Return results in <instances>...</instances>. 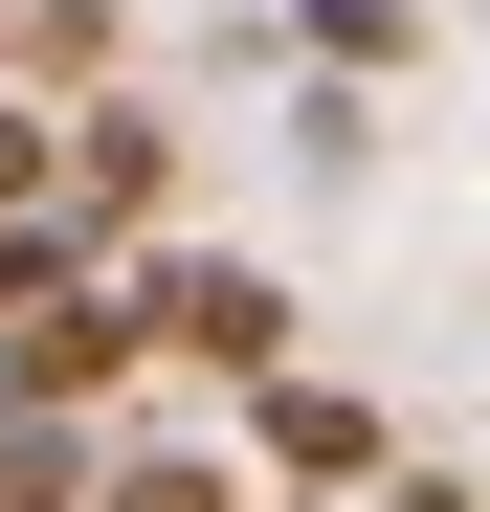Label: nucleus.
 I'll return each mask as SVG.
<instances>
[{
  "mask_svg": "<svg viewBox=\"0 0 490 512\" xmlns=\"http://www.w3.org/2000/svg\"><path fill=\"white\" fill-rule=\"evenodd\" d=\"M112 512H223V468H112Z\"/></svg>",
  "mask_w": 490,
  "mask_h": 512,
  "instance_id": "nucleus-8",
  "label": "nucleus"
},
{
  "mask_svg": "<svg viewBox=\"0 0 490 512\" xmlns=\"http://www.w3.org/2000/svg\"><path fill=\"white\" fill-rule=\"evenodd\" d=\"M468 23H490V0H468Z\"/></svg>",
  "mask_w": 490,
  "mask_h": 512,
  "instance_id": "nucleus-10",
  "label": "nucleus"
},
{
  "mask_svg": "<svg viewBox=\"0 0 490 512\" xmlns=\"http://www.w3.org/2000/svg\"><path fill=\"white\" fill-rule=\"evenodd\" d=\"M67 490H90V446H67L45 401H0V512H67Z\"/></svg>",
  "mask_w": 490,
  "mask_h": 512,
  "instance_id": "nucleus-6",
  "label": "nucleus"
},
{
  "mask_svg": "<svg viewBox=\"0 0 490 512\" xmlns=\"http://www.w3.org/2000/svg\"><path fill=\"white\" fill-rule=\"evenodd\" d=\"M134 334H179V357H223V379H290V312H268V268H223V245H179V268L134 290Z\"/></svg>",
  "mask_w": 490,
  "mask_h": 512,
  "instance_id": "nucleus-1",
  "label": "nucleus"
},
{
  "mask_svg": "<svg viewBox=\"0 0 490 512\" xmlns=\"http://www.w3.org/2000/svg\"><path fill=\"white\" fill-rule=\"evenodd\" d=\"M268 468H290V490H379V401H335V379H268Z\"/></svg>",
  "mask_w": 490,
  "mask_h": 512,
  "instance_id": "nucleus-3",
  "label": "nucleus"
},
{
  "mask_svg": "<svg viewBox=\"0 0 490 512\" xmlns=\"http://www.w3.org/2000/svg\"><path fill=\"white\" fill-rule=\"evenodd\" d=\"M67 201L134 223V201H156V134H134V112H67Z\"/></svg>",
  "mask_w": 490,
  "mask_h": 512,
  "instance_id": "nucleus-5",
  "label": "nucleus"
},
{
  "mask_svg": "<svg viewBox=\"0 0 490 512\" xmlns=\"http://www.w3.org/2000/svg\"><path fill=\"white\" fill-rule=\"evenodd\" d=\"M90 379H134V290H67V312L23 334V357H0V401H45V423L90 401Z\"/></svg>",
  "mask_w": 490,
  "mask_h": 512,
  "instance_id": "nucleus-2",
  "label": "nucleus"
},
{
  "mask_svg": "<svg viewBox=\"0 0 490 512\" xmlns=\"http://www.w3.org/2000/svg\"><path fill=\"white\" fill-rule=\"evenodd\" d=\"M67 290H90V223H0V357H23Z\"/></svg>",
  "mask_w": 490,
  "mask_h": 512,
  "instance_id": "nucleus-4",
  "label": "nucleus"
},
{
  "mask_svg": "<svg viewBox=\"0 0 490 512\" xmlns=\"http://www.w3.org/2000/svg\"><path fill=\"white\" fill-rule=\"evenodd\" d=\"M45 179H67V134H23V112H0V223H23Z\"/></svg>",
  "mask_w": 490,
  "mask_h": 512,
  "instance_id": "nucleus-7",
  "label": "nucleus"
},
{
  "mask_svg": "<svg viewBox=\"0 0 490 512\" xmlns=\"http://www.w3.org/2000/svg\"><path fill=\"white\" fill-rule=\"evenodd\" d=\"M379 512H468V490H424V468H379Z\"/></svg>",
  "mask_w": 490,
  "mask_h": 512,
  "instance_id": "nucleus-9",
  "label": "nucleus"
}]
</instances>
